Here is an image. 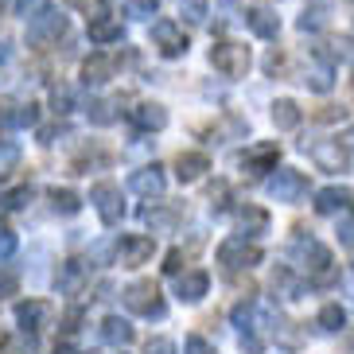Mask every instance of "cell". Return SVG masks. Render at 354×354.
<instances>
[{
  "label": "cell",
  "instance_id": "1",
  "mask_svg": "<svg viewBox=\"0 0 354 354\" xmlns=\"http://www.w3.org/2000/svg\"><path fill=\"white\" fill-rule=\"evenodd\" d=\"M292 257L300 261V269H308V277H312L315 284H331L335 277H339V269H335V261H331V250H327L323 241L308 238V234L292 238Z\"/></svg>",
  "mask_w": 354,
  "mask_h": 354
},
{
  "label": "cell",
  "instance_id": "2",
  "mask_svg": "<svg viewBox=\"0 0 354 354\" xmlns=\"http://www.w3.org/2000/svg\"><path fill=\"white\" fill-rule=\"evenodd\" d=\"M125 308L136 315H148V319H164V300H160V292L152 281H133L125 292Z\"/></svg>",
  "mask_w": 354,
  "mask_h": 354
},
{
  "label": "cell",
  "instance_id": "3",
  "mask_svg": "<svg viewBox=\"0 0 354 354\" xmlns=\"http://www.w3.org/2000/svg\"><path fill=\"white\" fill-rule=\"evenodd\" d=\"M210 66L226 78H245L250 71V47H241V43H214L210 47Z\"/></svg>",
  "mask_w": 354,
  "mask_h": 354
},
{
  "label": "cell",
  "instance_id": "4",
  "mask_svg": "<svg viewBox=\"0 0 354 354\" xmlns=\"http://www.w3.org/2000/svg\"><path fill=\"white\" fill-rule=\"evenodd\" d=\"M90 203H94L97 218H102L105 226H117V222H121V214H125L121 187H117V183H109V179H102V183H94V187H90Z\"/></svg>",
  "mask_w": 354,
  "mask_h": 354
},
{
  "label": "cell",
  "instance_id": "5",
  "mask_svg": "<svg viewBox=\"0 0 354 354\" xmlns=\"http://www.w3.org/2000/svg\"><path fill=\"white\" fill-rule=\"evenodd\" d=\"M269 195L277 203H300L308 195V176L296 171V167H281V171H272L269 179Z\"/></svg>",
  "mask_w": 354,
  "mask_h": 354
},
{
  "label": "cell",
  "instance_id": "6",
  "mask_svg": "<svg viewBox=\"0 0 354 354\" xmlns=\"http://www.w3.org/2000/svg\"><path fill=\"white\" fill-rule=\"evenodd\" d=\"M218 265H226V269H253V265H261V250L253 241H245V234L226 238L218 245Z\"/></svg>",
  "mask_w": 354,
  "mask_h": 354
},
{
  "label": "cell",
  "instance_id": "7",
  "mask_svg": "<svg viewBox=\"0 0 354 354\" xmlns=\"http://www.w3.org/2000/svg\"><path fill=\"white\" fill-rule=\"evenodd\" d=\"M152 43L160 47L164 59H179V55H187V35H183V28L171 24V20L152 24Z\"/></svg>",
  "mask_w": 354,
  "mask_h": 354
},
{
  "label": "cell",
  "instance_id": "8",
  "mask_svg": "<svg viewBox=\"0 0 354 354\" xmlns=\"http://www.w3.org/2000/svg\"><path fill=\"white\" fill-rule=\"evenodd\" d=\"M312 160L323 167V171H346L354 160V152L343 145V140H319L312 145Z\"/></svg>",
  "mask_w": 354,
  "mask_h": 354
},
{
  "label": "cell",
  "instance_id": "9",
  "mask_svg": "<svg viewBox=\"0 0 354 354\" xmlns=\"http://www.w3.org/2000/svg\"><path fill=\"white\" fill-rule=\"evenodd\" d=\"M152 253H156V241L148 238V234H129V238L117 241V257H121V265H125V269L145 265Z\"/></svg>",
  "mask_w": 354,
  "mask_h": 354
},
{
  "label": "cell",
  "instance_id": "10",
  "mask_svg": "<svg viewBox=\"0 0 354 354\" xmlns=\"http://www.w3.org/2000/svg\"><path fill=\"white\" fill-rule=\"evenodd\" d=\"M63 32H66V20L47 8L43 16H35V20L28 24V43H32V47H47V43H55Z\"/></svg>",
  "mask_w": 354,
  "mask_h": 354
},
{
  "label": "cell",
  "instance_id": "11",
  "mask_svg": "<svg viewBox=\"0 0 354 354\" xmlns=\"http://www.w3.org/2000/svg\"><path fill=\"white\" fill-rule=\"evenodd\" d=\"M51 304L47 300H24L16 304V323L24 327V335H39L47 323H51Z\"/></svg>",
  "mask_w": 354,
  "mask_h": 354
},
{
  "label": "cell",
  "instance_id": "12",
  "mask_svg": "<svg viewBox=\"0 0 354 354\" xmlns=\"http://www.w3.org/2000/svg\"><path fill=\"white\" fill-rule=\"evenodd\" d=\"M129 187H133L136 195H145V198H160V195H164V187H167V179H164V171L152 164V167H140V171H133Z\"/></svg>",
  "mask_w": 354,
  "mask_h": 354
},
{
  "label": "cell",
  "instance_id": "13",
  "mask_svg": "<svg viewBox=\"0 0 354 354\" xmlns=\"http://www.w3.org/2000/svg\"><path fill=\"white\" fill-rule=\"evenodd\" d=\"M35 121H39V109H35V105L0 102V125H4V129H32Z\"/></svg>",
  "mask_w": 354,
  "mask_h": 354
},
{
  "label": "cell",
  "instance_id": "14",
  "mask_svg": "<svg viewBox=\"0 0 354 354\" xmlns=\"http://www.w3.org/2000/svg\"><path fill=\"white\" fill-rule=\"evenodd\" d=\"M207 288H210V277L203 269H191V272H183V277L176 281V296H179V300H187V304L203 300Z\"/></svg>",
  "mask_w": 354,
  "mask_h": 354
},
{
  "label": "cell",
  "instance_id": "15",
  "mask_svg": "<svg viewBox=\"0 0 354 354\" xmlns=\"http://www.w3.org/2000/svg\"><path fill=\"white\" fill-rule=\"evenodd\" d=\"M129 117H133L136 129H148V133H160V129L167 125V109L160 102H140Z\"/></svg>",
  "mask_w": 354,
  "mask_h": 354
},
{
  "label": "cell",
  "instance_id": "16",
  "mask_svg": "<svg viewBox=\"0 0 354 354\" xmlns=\"http://www.w3.org/2000/svg\"><path fill=\"white\" fill-rule=\"evenodd\" d=\"M113 74H117V59H113V55H105V51L90 55V59L82 63V78H86V82H94V86L109 82Z\"/></svg>",
  "mask_w": 354,
  "mask_h": 354
},
{
  "label": "cell",
  "instance_id": "17",
  "mask_svg": "<svg viewBox=\"0 0 354 354\" xmlns=\"http://www.w3.org/2000/svg\"><path fill=\"white\" fill-rule=\"evenodd\" d=\"M203 171H210V156H207V152H179V160H176L179 183H195Z\"/></svg>",
  "mask_w": 354,
  "mask_h": 354
},
{
  "label": "cell",
  "instance_id": "18",
  "mask_svg": "<svg viewBox=\"0 0 354 354\" xmlns=\"http://www.w3.org/2000/svg\"><path fill=\"white\" fill-rule=\"evenodd\" d=\"M90 39L97 43V47H109V43L121 39V20L117 16H90Z\"/></svg>",
  "mask_w": 354,
  "mask_h": 354
},
{
  "label": "cell",
  "instance_id": "19",
  "mask_svg": "<svg viewBox=\"0 0 354 354\" xmlns=\"http://www.w3.org/2000/svg\"><path fill=\"white\" fill-rule=\"evenodd\" d=\"M179 218H183V210L179 207H160V203H152V207L140 210V222L152 226V230H171Z\"/></svg>",
  "mask_w": 354,
  "mask_h": 354
},
{
  "label": "cell",
  "instance_id": "20",
  "mask_svg": "<svg viewBox=\"0 0 354 354\" xmlns=\"http://www.w3.org/2000/svg\"><path fill=\"white\" fill-rule=\"evenodd\" d=\"M245 24H250V32L261 35V39H277V32H281V20H277V12H269V8H253L250 16H245Z\"/></svg>",
  "mask_w": 354,
  "mask_h": 354
},
{
  "label": "cell",
  "instance_id": "21",
  "mask_svg": "<svg viewBox=\"0 0 354 354\" xmlns=\"http://www.w3.org/2000/svg\"><path fill=\"white\" fill-rule=\"evenodd\" d=\"M133 335L136 331L121 319V315H109V319L102 323V343L105 346H129V343H133Z\"/></svg>",
  "mask_w": 354,
  "mask_h": 354
},
{
  "label": "cell",
  "instance_id": "22",
  "mask_svg": "<svg viewBox=\"0 0 354 354\" xmlns=\"http://www.w3.org/2000/svg\"><path fill=\"white\" fill-rule=\"evenodd\" d=\"M86 265L82 261H66L63 265V272H59V292H66V296H78L82 292V284H86Z\"/></svg>",
  "mask_w": 354,
  "mask_h": 354
},
{
  "label": "cell",
  "instance_id": "23",
  "mask_svg": "<svg viewBox=\"0 0 354 354\" xmlns=\"http://www.w3.org/2000/svg\"><path fill=\"white\" fill-rule=\"evenodd\" d=\"M346 203H351V191L346 187H323L319 195H315V210H319V214H339Z\"/></svg>",
  "mask_w": 354,
  "mask_h": 354
},
{
  "label": "cell",
  "instance_id": "24",
  "mask_svg": "<svg viewBox=\"0 0 354 354\" xmlns=\"http://www.w3.org/2000/svg\"><path fill=\"white\" fill-rule=\"evenodd\" d=\"M277 160H281V148L277 145H257L250 156H245V167H250V171H277Z\"/></svg>",
  "mask_w": 354,
  "mask_h": 354
},
{
  "label": "cell",
  "instance_id": "25",
  "mask_svg": "<svg viewBox=\"0 0 354 354\" xmlns=\"http://www.w3.org/2000/svg\"><path fill=\"white\" fill-rule=\"evenodd\" d=\"M238 226H241V234L257 238V234H265V230H269V210H261V207H245V210L238 214Z\"/></svg>",
  "mask_w": 354,
  "mask_h": 354
},
{
  "label": "cell",
  "instance_id": "26",
  "mask_svg": "<svg viewBox=\"0 0 354 354\" xmlns=\"http://www.w3.org/2000/svg\"><path fill=\"white\" fill-rule=\"evenodd\" d=\"M272 125H277V129H284V133L300 125V109H296V102H288V97H281V102L272 105Z\"/></svg>",
  "mask_w": 354,
  "mask_h": 354
},
{
  "label": "cell",
  "instance_id": "27",
  "mask_svg": "<svg viewBox=\"0 0 354 354\" xmlns=\"http://www.w3.org/2000/svg\"><path fill=\"white\" fill-rule=\"evenodd\" d=\"M272 288L281 292V296H288V300H296V296L304 292V281H300L292 269H277V277H272Z\"/></svg>",
  "mask_w": 354,
  "mask_h": 354
},
{
  "label": "cell",
  "instance_id": "28",
  "mask_svg": "<svg viewBox=\"0 0 354 354\" xmlns=\"http://www.w3.org/2000/svg\"><path fill=\"white\" fill-rule=\"evenodd\" d=\"M319 331H343V323H346V312L339 308V304H323L319 308Z\"/></svg>",
  "mask_w": 354,
  "mask_h": 354
},
{
  "label": "cell",
  "instance_id": "29",
  "mask_svg": "<svg viewBox=\"0 0 354 354\" xmlns=\"http://www.w3.org/2000/svg\"><path fill=\"white\" fill-rule=\"evenodd\" d=\"M51 207L59 210V214H78V210H82V198L74 195V191H66V187H55L51 191Z\"/></svg>",
  "mask_w": 354,
  "mask_h": 354
},
{
  "label": "cell",
  "instance_id": "30",
  "mask_svg": "<svg viewBox=\"0 0 354 354\" xmlns=\"http://www.w3.org/2000/svg\"><path fill=\"white\" fill-rule=\"evenodd\" d=\"M117 105H121V102H90L86 113H90L94 125H113V121H117Z\"/></svg>",
  "mask_w": 354,
  "mask_h": 354
},
{
  "label": "cell",
  "instance_id": "31",
  "mask_svg": "<svg viewBox=\"0 0 354 354\" xmlns=\"http://www.w3.org/2000/svg\"><path fill=\"white\" fill-rule=\"evenodd\" d=\"M16 164H20V145L16 140H0V179L8 171H16Z\"/></svg>",
  "mask_w": 354,
  "mask_h": 354
},
{
  "label": "cell",
  "instance_id": "32",
  "mask_svg": "<svg viewBox=\"0 0 354 354\" xmlns=\"http://www.w3.org/2000/svg\"><path fill=\"white\" fill-rule=\"evenodd\" d=\"M28 203H32V187H16V191H4L0 195V207L4 210H24Z\"/></svg>",
  "mask_w": 354,
  "mask_h": 354
},
{
  "label": "cell",
  "instance_id": "33",
  "mask_svg": "<svg viewBox=\"0 0 354 354\" xmlns=\"http://www.w3.org/2000/svg\"><path fill=\"white\" fill-rule=\"evenodd\" d=\"M304 82L312 86L315 94H327V90H331V71H327V66H315V71H308Z\"/></svg>",
  "mask_w": 354,
  "mask_h": 354
},
{
  "label": "cell",
  "instance_id": "34",
  "mask_svg": "<svg viewBox=\"0 0 354 354\" xmlns=\"http://www.w3.org/2000/svg\"><path fill=\"white\" fill-rule=\"evenodd\" d=\"M125 16H133V20H148V16H156V0H129Z\"/></svg>",
  "mask_w": 354,
  "mask_h": 354
},
{
  "label": "cell",
  "instance_id": "35",
  "mask_svg": "<svg viewBox=\"0 0 354 354\" xmlns=\"http://www.w3.org/2000/svg\"><path fill=\"white\" fill-rule=\"evenodd\" d=\"M51 109H55V113H71V109H74V94L66 90V86H59V90L51 94Z\"/></svg>",
  "mask_w": 354,
  "mask_h": 354
},
{
  "label": "cell",
  "instance_id": "36",
  "mask_svg": "<svg viewBox=\"0 0 354 354\" xmlns=\"http://www.w3.org/2000/svg\"><path fill=\"white\" fill-rule=\"evenodd\" d=\"M183 20H191V24H203V16H207V4L203 0H183Z\"/></svg>",
  "mask_w": 354,
  "mask_h": 354
},
{
  "label": "cell",
  "instance_id": "37",
  "mask_svg": "<svg viewBox=\"0 0 354 354\" xmlns=\"http://www.w3.org/2000/svg\"><path fill=\"white\" fill-rule=\"evenodd\" d=\"M16 12H20V16H43V12H47V0H16Z\"/></svg>",
  "mask_w": 354,
  "mask_h": 354
},
{
  "label": "cell",
  "instance_id": "38",
  "mask_svg": "<svg viewBox=\"0 0 354 354\" xmlns=\"http://www.w3.org/2000/svg\"><path fill=\"white\" fill-rule=\"evenodd\" d=\"M183 354H214V346L203 339V335H191L187 339V346H183Z\"/></svg>",
  "mask_w": 354,
  "mask_h": 354
},
{
  "label": "cell",
  "instance_id": "39",
  "mask_svg": "<svg viewBox=\"0 0 354 354\" xmlns=\"http://www.w3.org/2000/svg\"><path fill=\"white\" fill-rule=\"evenodd\" d=\"M16 253V234H8V230H0V261L12 257Z\"/></svg>",
  "mask_w": 354,
  "mask_h": 354
},
{
  "label": "cell",
  "instance_id": "40",
  "mask_svg": "<svg viewBox=\"0 0 354 354\" xmlns=\"http://www.w3.org/2000/svg\"><path fill=\"white\" fill-rule=\"evenodd\" d=\"M145 354H176V343H171V339H152Z\"/></svg>",
  "mask_w": 354,
  "mask_h": 354
},
{
  "label": "cell",
  "instance_id": "41",
  "mask_svg": "<svg viewBox=\"0 0 354 354\" xmlns=\"http://www.w3.org/2000/svg\"><path fill=\"white\" fill-rule=\"evenodd\" d=\"M78 323H82V308H71V312L63 315V331H66V335L78 331Z\"/></svg>",
  "mask_w": 354,
  "mask_h": 354
},
{
  "label": "cell",
  "instance_id": "42",
  "mask_svg": "<svg viewBox=\"0 0 354 354\" xmlns=\"http://www.w3.org/2000/svg\"><path fill=\"white\" fill-rule=\"evenodd\" d=\"M4 296H16V277L12 272H0V300Z\"/></svg>",
  "mask_w": 354,
  "mask_h": 354
},
{
  "label": "cell",
  "instance_id": "43",
  "mask_svg": "<svg viewBox=\"0 0 354 354\" xmlns=\"http://www.w3.org/2000/svg\"><path fill=\"white\" fill-rule=\"evenodd\" d=\"M179 265H183V253H179V250H171V253H167V261H164V272H171V277H176V272H179Z\"/></svg>",
  "mask_w": 354,
  "mask_h": 354
},
{
  "label": "cell",
  "instance_id": "44",
  "mask_svg": "<svg viewBox=\"0 0 354 354\" xmlns=\"http://www.w3.org/2000/svg\"><path fill=\"white\" fill-rule=\"evenodd\" d=\"M339 241H343V245H354V218L339 226Z\"/></svg>",
  "mask_w": 354,
  "mask_h": 354
},
{
  "label": "cell",
  "instance_id": "45",
  "mask_svg": "<svg viewBox=\"0 0 354 354\" xmlns=\"http://www.w3.org/2000/svg\"><path fill=\"white\" fill-rule=\"evenodd\" d=\"M63 133H66L63 125H55V129H39V140H43V145H55V136H63Z\"/></svg>",
  "mask_w": 354,
  "mask_h": 354
},
{
  "label": "cell",
  "instance_id": "46",
  "mask_svg": "<svg viewBox=\"0 0 354 354\" xmlns=\"http://www.w3.org/2000/svg\"><path fill=\"white\" fill-rule=\"evenodd\" d=\"M66 4H74V8H82V4H86V0H66Z\"/></svg>",
  "mask_w": 354,
  "mask_h": 354
}]
</instances>
